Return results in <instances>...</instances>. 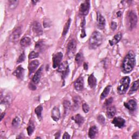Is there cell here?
<instances>
[{"instance_id":"cell-1","label":"cell","mask_w":139,"mask_h":139,"mask_svg":"<svg viewBox=\"0 0 139 139\" xmlns=\"http://www.w3.org/2000/svg\"><path fill=\"white\" fill-rule=\"evenodd\" d=\"M136 63L134 53L130 51L123 59L122 64V71L124 74H128L132 71L135 67Z\"/></svg>"},{"instance_id":"cell-2","label":"cell","mask_w":139,"mask_h":139,"mask_svg":"<svg viewBox=\"0 0 139 139\" xmlns=\"http://www.w3.org/2000/svg\"><path fill=\"white\" fill-rule=\"evenodd\" d=\"M103 42V36L99 32L95 31L91 35L89 46L90 49H96L102 45Z\"/></svg>"},{"instance_id":"cell-3","label":"cell","mask_w":139,"mask_h":139,"mask_svg":"<svg viewBox=\"0 0 139 139\" xmlns=\"http://www.w3.org/2000/svg\"><path fill=\"white\" fill-rule=\"evenodd\" d=\"M130 79L129 77H124L120 81L117 87L118 93L120 95L125 94L127 91L130 85Z\"/></svg>"},{"instance_id":"cell-4","label":"cell","mask_w":139,"mask_h":139,"mask_svg":"<svg viewBox=\"0 0 139 139\" xmlns=\"http://www.w3.org/2000/svg\"><path fill=\"white\" fill-rule=\"evenodd\" d=\"M127 22L129 30L131 31L136 27L137 23V17L134 11H130L128 13L127 17Z\"/></svg>"},{"instance_id":"cell-5","label":"cell","mask_w":139,"mask_h":139,"mask_svg":"<svg viewBox=\"0 0 139 139\" xmlns=\"http://www.w3.org/2000/svg\"><path fill=\"white\" fill-rule=\"evenodd\" d=\"M77 43L75 39H72L69 42L67 46V55L69 58L74 56L76 51Z\"/></svg>"},{"instance_id":"cell-6","label":"cell","mask_w":139,"mask_h":139,"mask_svg":"<svg viewBox=\"0 0 139 139\" xmlns=\"http://www.w3.org/2000/svg\"><path fill=\"white\" fill-rule=\"evenodd\" d=\"M58 71L59 72L62 73V77L63 79H64L66 77H67V76L68 75L69 73L70 72V69L68 62L66 61L61 63V65L59 66Z\"/></svg>"},{"instance_id":"cell-7","label":"cell","mask_w":139,"mask_h":139,"mask_svg":"<svg viewBox=\"0 0 139 139\" xmlns=\"http://www.w3.org/2000/svg\"><path fill=\"white\" fill-rule=\"evenodd\" d=\"M63 55L61 52H57L56 53L53 57V68L54 69H56L59 67V66L61 65V62L63 59Z\"/></svg>"},{"instance_id":"cell-8","label":"cell","mask_w":139,"mask_h":139,"mask_svg":"<svg viewBox=\"0 0 139 139\" xmlns=\"http://www.w3.org/2000/svg\"><path fill=\"white\" fill-rule=\"evenodd\" d=\"M90 1H86L82 3L79 8V14L82 16H86L88 14L90 9Z\"/></svg>"},{"instance_id":"cell-9","label":"cell","mask_w":139,"mask_h":139,"mask_svg":"<svg viewBox=\"0 0 139 139\" xmlns=\"http://www.w3.org/2000/svg\"><path fill=\"white\" fill-rule=\"evenodd\" d=\"M21 34V27H17L16 28L14 31L13 32L12 34H11L10 37V40L11 42L13 43H16L18 39H19L20 37Z\"/></svg>"},{"instance_id":"cell-10","label":"cell","mask_w":139,"mask_h":139,"mask_svg":"<svg viewBox=\"0 0 139 139\" xmlns=\"http://www.w3.org/2000/svg\"><path fill=\"white\" fill-rule=\"evenodd\" d=\"M112 123L116 127H117L118 128H122L125 125V121L122 117L118 116L114 118V120L112 121Z\"/></svg>"},{"instance_id":"cell-11","label":"cell","mask_w":139,"mask_h":139,"mask_svg":"<svg viewBox=\"0 0 139 139\" xmlns=\"http://www.w3.org/2000/svg\"><path fill=\"white\" fill-rule=\"evenodd\" d=\"M97 24L99 29H103L105 28V20L101 13L97 12Z\"/></svg>"},{"instance_id":"cell-12","label":"cell","mask_w":139,"mask_h":139,"mask_svg":"<svg viewBox=\"0 0 139 139\" xmlns=\"http://www.w3.org/2000/svg\"><path fill=\"white\" fill-rule=\"evenodd\" d=\"M32 29L37 35H41L43 33V31L40 23L35 21L32 25Z\"/></svg>"},{"instance_id":"cell-13","label":"cell","mask_w":139,"mask_h":139,"mask_svg":"<svg viewBox=\"0 0 139 139\" xmlns=\"http://www.w3.org/2000/svg\"><path fill=\"white\" fill-rule=\"evenodd\" d=\"M124 105L129 111H133L135 110L137 108V103L134 100H130L128 102L124 103Z\"/></svg>"},{"instance_id":"cell-14","label":"cell","mask_w":139,"mask_h":139,"mask_svg":"<svg viewBox=\"0 0 139 139\" xmlns=\"http://www.w3.org/2000/svg\"><path fill=\"white\" fill-rule=\"evenodd\" d=\"M74 87L77 91H81L84 88V79L83 77H79L74 83Z\"/></svg>"},{"instance_id":"cell-15","label":"cell","mask_w":139,"mask_h":139,"mask_svg":"<svg viewBox=\"0 0 139 139\" xmlns=\"http://www.w3.org/2000/svg\"><path fill=\"white\" fill-rule=\"evenodd\" d=\"M52 118L55 121H58L61 117V112L58 107H55L51 112Z\"/></svg>"},{"instance_id":"cell-16","label":"cell","mask_w":139,"mask_h":139,"mask_svg":"<svg viewBox=\"0 0 139 139\" xmlns=\"http://www.w3.org/2000/svg\"><path fill=\"white\" fill-rule=\"evenodd\" d=\"M39 65V62L37 60H34L32 61L28 66V70H29V76L31 75L33 73H34L35 71L37 70L38 67Z\"/></svg>"},{"instance_id":"cell-17","label":"cell","mask_w":139,"mask_h":139,"mask_svg":"<svg viewBox=\"0 0 139 139\" xmlns=\"http://www.w3.org/2000/svg\"><path fill=\"white\" fill-rule=\"evenodd\" d=\"M24 72H25L24 69L20 66V67H18L16 69V70L14 72H13V74L18 79H22L24 76Z\"/></svg>"},{"instance_id":"cell-18","label":"cell","mask_w":139,"mask_h":139,"mask_svg":"<svg viewBox=\"0 0 139 139\" xmlns=\"http://www.w3.org/2000/svg\"><path fill=\"white\" fill-rule=\"evenodd\" d=\"M42 71H43V67H41L36 72L34 76H33V77L32 82L34 84H38L40 80L42 75Z\"/></svg>"},{"instance_id":"cell-19","label":"cell","mask_w":139,"mask_h":139,"mask_svg":"<svg viewBox=\"0 0 139 139\" xmlns=\"http://www.w3.org/2000/svg\"><path fill=\"white\" fill-rule=\"evenodd\" d=\"M122 37V34L121 32H119V33H117L114 37L113 38L109 41L110 46H114V45H116V44H117L119 41L121 40Z\"/></svg>"},{"instance_id":"cell-20","label":"cell","mask_w":139,"mask_h":139,"mask_svg":"<svg viewBox=\"0 0 139 139\" xmlns=\"http://www.w3.org/2000/svg\"><path fill=\"white\" fill-rule=\"evenodd\" d=\"M88 84L90 87L92 89L95 88L97 85V79L94 76V74H92L90 75L88 78Z\"/></svg>"},{"instance_id":"cell-21","label":"cell","mask_w":139,"mask_h":139,"mask_svg":"<svg viewBox=\"0 0 139 139\" xmlns=\"http://www.w3.org/2000/svg\"><path fill=\"white\" fill-rule=\"evenodd\" d=\"M72 119L76 122V123L79 125V126H81L84 122V117L82 116L80 114H77L74 117H72Z\"/></svg>"},{"instance_id":"cell-22","label":"cell","mask_w":139,"mask_h":139,"mask_svg":"<svg viewBox=\"0 0 139 139\" xmlns=\"http://www.w3.org/2000/svg\"><path fill=\"white\" fill-rule=\"evenodd\" d=\"M98 133V128L96 126L91 127L89 130V136L90 138H94Z\"/></svg>"},{"instance_id":"cell-23","label":"cell","mask_w":139,"mask_h":139,"mask_svg":"<svg viewBox=\"0 0 139 139\" xmlns=\"http://www.w3.org/2000/svg\"><path fill=\"white\" fill-rule=\"evenodd\" d=\"M116 112L115 107H108L107 110V116L109 118H112L114 117Z\"/></svg>"},{"instance_id":"cell-24","label":"cell","mask_w":139,"mask_h":139,"mask_svg":"<svg viewBox=\"0 0 139 139\" xmlns=\"http://www.w3.org/2000/svg\"><path fill=\"white\" fill-rule=\"evenodd\" d=\"M31 44V39L29 37H25L20 41V45L22 47H27Z\"/></svg>"},{"instance_id":"cell-25","label":"cell","mask_w":139,"mask_h":139,"mask_svg":"<svg viewBox=\"0 0 139 139\" xmlns=\"http://www.w3.org/2000/svg\"><path fill=\"white\" fill-rule=\"evenodd\" d=\"M111 86L110 85H108L107 87H105V88L104 89L103 91L102 92V93L101 95V100H103L105 98L107 97L108 95L109 94L110 91L111 90Z\"/></svg>"},{"instance_id":"cell-26","label":"cell","mask_w":139,"mask_h":139,"mask_svg":"<svg viewBox=\"0 0 139 139\" xmlns=\"http://www.w3.org/2000/svg\"><path fill=\"white\" fill-rule=\"evenodd\" d=\"M35 129V125L32 121H30L29 122V124L28 125V127L27 128V133L29 136H31L32 134L33 133V131Z\"/></svg>"},{"instance_id":"cell-27","label":"cell","mask_w":139,"mask_h":139,"mask_svg":"<svg viewBox=\"0 0 139 139\" xmlns=\"http://www.w3.org/2000/svg\"><path fill=\"white\" fill-rule=\"evenodd\" d=\"M81 102V98L79 96H75L74 98V110H77L80 105Z\"/></svg>"},{"instance_id":"cell-28","label":"cell","mask_w":139,"mask_h":139,"mask_svg":"<svg viewBox=\"0 0 139 139\" xmlns=\"http://www.w3.org/2000/svg\"><path fill=\"white\" fill-rule=\"evenodd\" d=\"M138 88V80L135 81L133 84H132L131 87L130 88V91L129 92V94H132L136 92Z\"/></svg>"},{"instance_id":"cell-29","label":"cell","mask_w":139,"mask_h":139,"mask_svg":"<svg viewBox=\"0 0 139 139\" xmlns=\"http://www.w3.org/2000/svg\"><path fill=\"white\" fill-rule=\"evenodd\" d=\"M43 108L42 107V105H39L35 109V113L37 115L38 118L39 120L40 121L42 119V116H41V112L43 111Z\"/></svg>"},{"instance_id":"cell-30","label":"cell","mask_w":139,"mask_h":139,"mask_svg":"<svg viewBox=\"0 0 139 139\" xmlns=\"http://www.w3.org/2000/svg\"><path fill=\"white\" fill-rule=\"evenodd\" d=\"M71 22V19H69L68 20V21H67V22L66 23V24L65 25L64 29H63V34H62L63 37L65 36L68 33V32L69 28H70V27Z\"/></svg>"},{"instance_id":"cell-31","label":"cell","mask_w":139,"mask_h":139,"mask_svg":"<svg viewBox=\"0 0 139 139\" xmlns=\"http://www.w3.org/2000/svg\"><path fill=\"white\" fill-rule=\"evenodd\" d=\"M64 110H65V115H67L68 114L69 111L70 110V107H71V103L70 102L68 101V100H65L64 101Z\"/></svg>"},{"instance_id":"cell-32","label":"cell","mask_w":139,"mask_h":139,"mask_svg":"<svg viewBox=\"0 0 139 139\" xmlns=\"http://www.w3.org/2000/svg\"><path fill=\"white\" fill-rule=\"evenodd\" d=\"M75 60L76 62L77 63V64L78 65H80L82 64L83 60H84V58H83V55L81 53H78L77 54L76 56V58H75Z\"/></svg>"},{"instance_id":"cell-33","label":"cell","mask_w":139,"mask_h":139,"mask_svg":"<svg viewBox=\"0 0 139 139\" xmlns=\"http://www.w3.org/2000/svg\"><path fill=\"white\" fill-rule=\"evenodd\" d=\"M85 20L84 19L83 20V21L82 22L81 24V27H82V33H81V37L82 38H84L86 36V33L85 31Z\"/></svg>"},{"instance_id":"cell-34","label":"cell","mask_w":139,"mask_h":139,"mask_svg":"<svg viewBox=\"0 0 139 139\" xmlns=\"http://www.w3.org/2000/svg\"><path fill=\"white\" fill-rule=\"evenodd\" d=\"M20 123V119L18 117H15L12 122V125L14 127H18Z\"/></svg>"},{"instance_id":"cell-35","label":"cell","mask_w":139,"mask_h":139,"mask_svg":"<svg viewBox=\"0 0 139 139\" xmlns=\"http://www.w3.org/2000/svg\"><path fill=\"white\" fill-rule=\"evenodd\" d=\"M44 48V44L43 41H39L36 44L35 49L38 51H43Z\"/></svg>"},{"instance_id":"cell-36","label":"cell","mask_w":139,"mask_h":139,"mask_svg":"<svg viewBox=\"0 0 139 139\" xmlns=\"http://www.w3.org/2000/svg\"><path fill=\"white\" fill-rule=\"evenodd\" d=\"M19 1H9V6L11 9H15L18 5Z\"/></svg>"},{"instance_id":"cell-37","label":"cell","mask_w":139,"mask_h":139,"mask_svg":"<svg viewBox=\"0 0 139 139\" xmlns=\"http://www.w3.org/2000/svg\"><path fill=\"white\" fill-rule=\"evenodd\" d=\"M97 121H98L99 123L101 124L102 125H104L105 123V119L104 117V116L102 115H99L97 117Z\"/></svg>"},{"instance_id":"cell-38","label":"cell","mask_w":139,"mask_h":139,"mask_svg":"<svg viewBox=\"0 0 139 139\" xmlns=\"http://www.w3.org/2000/svg\"><path fill=\"white\" fill-rule=\"evenodd\" d=\"M39 56V53L35 51H32L29 56H28V58L29 59H34L37 58Z\"/></svg>"},{"instance_id":"cell-39","label":"cell","mask_w":139,"mask_h":139,"mask_svg":"<svg viewBox=\"0 0 139 139\" xmlns=\"http://www.w3.org/2000/svg\"><path fill=\"white\" fill-rule=\"evenodd\" d=\"M82 109H83V111L85 112V113H88V112L89 111V110H90V108H89V105L87 103H83V105H82Z\"/></svg>"},{"instance_id":"cell-40","label":"cell","mask_w":139,"mask_h":139,"mask_svg":"<svg viewBox=\"0 0 139 139\" xmlns=\"http://www.w3.org/2000/svg\"><path fill=\"white\" fill-rule=\"evenodd\" d=\"M44 26L45 28L50 27L51 25V22L49 19H45L43 22Z\"/></svg>"},{"instance_id":"cell-41","label":"cell","mask_w":139,"mask_h":139,"mask_svg":"<svg viewBox=\"0 0 139 139\" xmlns=\"http://www.w3.org/2000/svg\"><path fill=\"white\" fill-rule=\"evenodd\" d=\"M25 55L24 53H22L20 56H19L17 61V63L19 64V63L23 62L25 61Z\"/></svg>"},{"instance_id":"cell-42","label":"cell","mask_w":139,"mask_h":139,"mask_svg":"<svg viewBox=\"0 0 139 139\" xmlns=\"http://www.w3.org/2000/svg\"><path fill=\"white\" fill-rule=\"evenodd\" d=\"M112 102H113V98H112V97H110L109 99H107V100L105 101L104 105L105 107H109L110 105L112 104Z\"/></svg>"},{"instance_id":"cell-43","label":"cell","mask_w":139,"mask_h":139,"mask_svg":"<svg viewBox=\"0 0 139 139\" xmlns=\"http://www.w3.org/2000/svg\"><path fill=\"white\" fill-rule=\"evenodd\" d=\"M117 28V24L114 21H112L111 23V28L112 30L115 31Z\"/></svg>"},{"instance_id":"cell-44","label":"cell","mask_w":139,"mask_h":139,"mask_svg":"<svg viewBox=\"0 0 139 139\" xmlns=\"http://www.w3.org/2000/svg\"><path fill=\"white\" fill-rule=\"evenodd\" d=\"M70 135L67 133V132H65V133L64 134L63 136V139H69L70 138Z\"/></svg>"},{"instance_id":"cell-45","label":"cell","mask_w":139,"mask_h":139,"mask_svg":"<svg viewBox=\"0 0 139 139\" xmlns=\"http://www.w3.org/2000/svg\"><path fill=\"white\" fill-rule=\"evenodd\" d=\"M132 138H137V139L139 138V133H138V131L136 132V133H135L133 135V136H132Z\"/></svg>"},{"instance_id":"cell-46","label":"cell","mask_w":139,"mask_h":139,"mask_svg":"<svg viewBox=\"0 0 139 139\" xmlns=\"http://www.w3.org/2000/svg\"><path fill=\"white\" fill-rule=\"evenodd\" d=\"M29 89L33 90H34L36 89V87L35 86V85L33 84L32 83L30 84V86H29Z\"/></svg>"},{"instance_id":"cell-47","label":"cell","mask_w":139,"mask_h":139,"mask_svg":"<svg viewBox=\"0 0 139 139\" xmlns=\"http://www.w3.org/2000/svg\"><path fill=\"white\" fill-rule=\"evenodd\" d=\"M60 134H61L60 131L57 132V133H56V134H55V138H59V137H60Z\"/></svg>"},{"instance_id":"cell-48","label":"cell","mask_w":139,"mask_h":139,"mask_svg":"<svg viewBox=\"0 0 139 139\" xmlns=\"http://www.w3.org/2000/svg\"><path fill=\"white\" fill-rule=\"evenodd\" d=\"M84 68L85 70H87L88 69V64L87 63H84Z\"/></svg>"},{"instance_id":"cell-49","label":"cell","mask_w":139,"mask_h":139,"mask_svg":"<svg viewBox=\"0 0 139 139\" xmlns=\"http://www.w3.org/2000/svg\"><path fill=\"white\" fill-rule=\"evenodd\" d=\"M122 15V12L121 11H118L117 13V15L118 17H120Z\"/></svg>"},{"instance_id":"cell-50","label":"cell","mask_w":139,"mask_h":139,"mask_svg":"<svg viewBox=\"0 0 139 139\" xmlns=\"http://www.w3.org/2000/svg\"><path fill=\"white\" fill-rule=\"evenodd\" d=\"M4 115H5V112H3V114H1V120H2L3 118V117L4 116Z\"/></svg>"},{"instance_id":"cell-51","label":"cell","mask_w":139,"mask_h":139,"mask_svg":"<svg viewBox=\"0 0 139 139\" xmlns=\"http://www.w3.org/2000/svg\"><path fill=\"white\" fill-rule=\"evenodd\" d=\"M32 3H33L34 4H35L36 3H37L38 2V1H32Z\"/></svg>"}]
</instances>
